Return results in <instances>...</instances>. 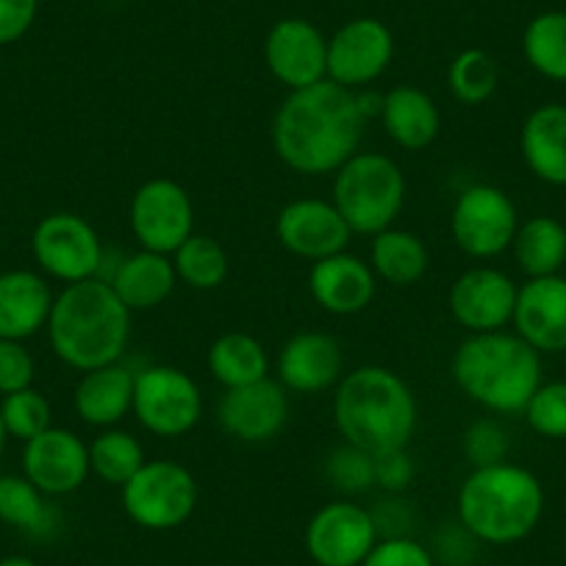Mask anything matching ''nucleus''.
Listing matches in <instances>:
<instances>
[{"label": "nucleus", "mask_w": 566, "mask_h": 566, "mask_svg": "<svg viewBox=\"0 0 566 566\" xmlns=\"http://www.w3.org/2000/svg\"><path fill=\"white\" fill-rule=\"evenodd\" d=\"M516 206L503 189L475 184L464 189L453 206L450 231L455 244L472 259H494L514 244Z\"/></svg>", "instance_id": "nucleus-9"}, {"label": "nucleus", "mask_w": 566, "mask_h": 566, "mask_svg": "<svg viewBox=\"0 0 566 566\" xmlns=\"http://www.w3.org/2000/svg\"><path fill=\"white\" fill-rule=\"evenodd\" d=\"M361 566H433V555L413 538L395 536L375 544Z\"/></svg>", "instance_id": "nucleus-40"}, {"label": "nucleus", "mask_w": 566, "mask_h": 566, "mask_svg": "<svg viewBox=\"0 0 566 566\" xmlns=\"http://www.w3.org/2000/svg\"><path fill=\"white\" fill-rule=\"evenodd\" d=\"M358 108H361L364 119L369 117H380V108H384V97L378 95H356Z\"/></svg>", "instance_id": "nucleus-43"}, {"label": "nucleus", "mask_w": 566, "mask_h": 566, "mask_svg": "<svg viewBox=\"0 0 566 566\" xmlns=\"http://www.w3.org/2000/svg\"><path fill=\"white\" fill-rule=\"evenodd\" d=\"M128 220L142 250L170 255L195 233V206L181 184L154 178L136 189Z\"/></svg>", "instance_id": "nucleus-11"}, {"label": "nucleus", "mask_w": 566, "mask_h": 566, "mask_svg": "<svg viewBox=\"0 0 566 566\" xmlns=\"http://www.w3.org/2000/svg\"><path fill=\"white\" fill-rule=\"evenodd\" d=\"M516 295L520 290L505 272L494 266H475L455 277L450 290V312L470 334H492L514 319Z\"/></svg>", "instance_id": "nucleus-15"}, {"label": "nucleus", "mask_w": 566, "mask_h": 566, "mask_svg": "<svg viewBox=\"0 0 566 566\" xmlns=\"http://www.w3.org/2000/svg\"><path fill=\"white\" fill-rule=\"evenodd\" d=\"M522 51L538 75L566 84V12L533 18L522 36Z\"/></svg>", "instance_id": "nucleus-31"}, {"label": "nucleus", "mask_w": 566, "mask_h": 566, "mask_svg": "<svg viewBox=\"0 0 566 566\" xmlns=\"http://www.w3.org/2000/svg\"><path fill=\"white\" fill-rule=\"evenodd\" d=\"M544 511V489L525 467H478L461 483L459 516L472 538L486 544H514L536 531Z\"/></svg>", "instance_id": "nucleus-5"}, {"label": "nucleus", "mask_w": 566, "mask_h": 566, "mask_svg": "<svg viewBox=\"0 0 566 566\" xmlns=\"http://www.w3.org/2000/svg\"><path fill=\"white\" fill-rule=\"evenodd\" d=\"M90 448L64 428H48L29 439L23 450V475L48 497L78 492L90 478Z\"/></svg>", "instance_id": "nucleus-16"}, {"label": "nucleus", "mask_w": 566, "mask_h": 566, "mask_svg": "<svg viewBox=\"0 0 566 566\" xmlns=\"http://www.w3.org/2000/svg\"><path fill=\"white\" fill-rule=\"evenodd\" d=\"M345 373V353L334 336L323 331H303L281 347L277 378L283 389L317 395L331 389Z\"/></svg>", "instance_id": "nucleus-20"}, {"label": "nucleus", "mask_w": 566, "mask_h": 566, "mask_svg": "<svg viewBox=\"0 0 566 566\" xmlns=\"http://www.w3.org/2000/svg\"><path fill=\"white\" fill-rule=\"evenodd\" d=\"M0 522L34 538H48L59 527V511L25 475H0Z\"/></svg>", "instance_id": "nucleus-27"}, {"label": "nucleus", "mask_w": 566, "mask_h": 566, "mask_svg": "<svg viewBox=\"0 0 566 566\" xmlns=\"http://www.w3.org/2000/svg\"><path fill=\"white\" fill-rule=\"evenodd\" d=\"M514 253L527 277L558 275L566 264V228L553 217H533L516 228Z\"/></svg>", "instance_id": "nucleus-29"}, {"label": "nucleus", "mask_w": 566, "mask_h": 566, "mask_svg": "<svg viewBox=\"0 0 566 566\" xmlns=\"http://www.w3.org/2000/svg\"><path fill=\"white\" fill-rule=\"evenodd\" d=\"M453 378L489 411L520 413L542 386V358L520 334H472L455 350Z\"/></svg>", "instance_id": "nucleus-4"}, {"label": "nucleus", "mask_w": 566, "mask_h": 566, "mask_svg": "<svg viewBox=\"0 0 566 566\" xmlns=\"http://www.w3.org/2000/svg\"><path fill=\"white\" fill-rule=\"evenodd\" d=\"M511 323L538 353L566 350V277H531L516 295Z\"/></svg>", "instance_id": "nucleus-19"}, {"label": "nucleus", "mask_w": 566, "mask_h": 566, "mask_svg": "<svg viewBox=\"0 0 566 566\" xmlns=\"http://www.w3.org/2000/svg\"><path fill=\"white\" fill-rule=\"evenodd\" d=\"M509 433L494 419H478L475 424H470V431L464 437V453L475 470L478 467L503 464L505 455H509Z\"/></svg>", "instance_id": "nucleus-38"}, {"label": "nucleus", "mask_w": 566, "mask_h": 566, "mask_svg": "<svg viewBox=\"0 0 566 566\" xmlns=\"http://www.w3.org/2000/svg\"><path fill=\"white\" fill-rule=\"evenodd\" d=\"M31 250H34L36 264L48 275L64 283H78L97 277V272L103 266V255H106L95 228L84 217L70 214V211L48 214L34 228Z\"/></svg>", "instance_id": "nucleus-10"}, {"label": "nucleus", "mask_w": 566, "mask_h": 566, "mask_svg": "<svg viewBox=\"0 0 566 566\" xmlns=\"http://www.w3.org/2000/svg\"><path fill=\"white\" fill-rule=\"evenodd\" d=\"M264 59L270 73L292 92L328 78V40L303 18H286L272 25L264 40Z\"/></svg>", "instance_id": "nucleus-14"}, {"label": "nucleus", "mask_w": 566, "mask_h": 566, "mask_svg": "<svg viewBox=\"0 0 566 566\" xmlns=\"http://www.w3.org/2000/svg\"><path fill=\"white\" fill-rule=\"evenodd\" d=\"M448 81L455 101L464 106H481L494 95L500 84L497 62L481 48H470L453 59Z\"/></svg>", "instance_id": "nucleus-34"}, {"label": "nucleus", "mask_w": 566, "mask_h": 566, "mask_svg": "<svg viewBox=\"0 0 566 566\" xmlns=\"http://www.w3.org/2000/svg\"><path fill=\"white\" fill-rule=\"evenodd\" d=\"M527 424L544 439H566V380L542 384L525 408Z\"/></svg>", "instance_id": "nucleus-36"}, {"label": "nucleus", "mask_w": 566, "mask_h": 566, "mask_svg": "<svg viewBox=\"0 0 566 566\" xmlns=\"http://www.w3.org/2000/svg\"><path fill=\"white\" fill-rule=\"evenodd\" d=\"M53 292L42 275L12 270L0 275V339L23 342L51 319Z\"/></svg>", "instance_id": "nucleus-22"}, {"label": "nucleus", "mask_w": 566, "mask_h": 566, "mask_svg": "<svg viewBox=\"0 0 566 566\" xmlns=\"http://www.w3.org/2000/svg\"><path fill=\"white\" fill-rule=\"evenodd\" d=\"M375 544L373 511L347 500L319 509L306 527V549L319 566H361Z\"/></svg>", "instance_id": "nucleus-12"}, {"label": "nucleus", "mask_w": 566, "mask_h": 566, "mask_svg": "<svg viewBox=\"0 0 566 566\" xmlns=\"http://www.w3.org/2000/svg\"><path fill=\"white\" fill-rule=\"evenodd\" d=\"M334 417L347 444L375 455L408 448L417 431V400L391 369L358 367L336 389Z\"/></svg>", "instance_id": "nucleus-3"}, {"label": "nucleus", "mask_w": 566, "mask_h": 566, "mask_svg": "<svg viewBox=\"0 0 566 566\" xmlns=\"http://www.w3.org/2000/svg\"><path fill=\"white\" fill-rule=\"evenodd\" d=\"M395 59V36L375 18H356L328 40V78L345 90L373 84Z\"/></svg>", "instance_id": "nucleus-13"}, {"label": "nucleus", "mask_w": 566, "mask_h": 566, "mask_svg": "<svg viewBox=\"0 0 566 566\" xmlns=\"http://www.w3.org/2000/svg\"><path fill=\"white\" fill-rule=\"evenodd\" d=\"M203 397L184 369L154 364L136 373L134 413L142 428L156 437L176 439L198 424Z\"/></svg>", "instance_id": "nucleus-8"}, {"label": "nucleus", "mask_w": 566, "mask_h": 566, "mask_svg": "<svg viewBox=\"0 0 566 566\" xmlns=\"http://www.w3.org/2000/svg\"><path fill=\"white\" fill-rule=\"evenodd\" d=\"M364 125L353 90L325 78L290 92L272 123V145L290 170L328 176L358 154Z\"/></svg>", "instance_id": "nucleus-1"}, {"label": "nucleus", "mask_w": 566, "mask_h": 566, "mask_svg": "<svg viewBox=\"0 0 566 566\" xmlns=\"http://www.w3.org/2000/svg\"><path fill=\"white\" fill-rule=\"evenodd\" d=\"M48 336L53 353L81 373L117 364L130 339V308L103 277L67 283L53 301Z\"/></svg>", "instance_id": "nucleus-2"}, {"label": "nucleus", "mask_w": 566, "mask_h": 566, "mask_svg": "<svg viewBox=\"0 0 566 566\" xmlns=\"http://www.w3.org/2000/svg\"><path fill=\"white\" fill-rule=\"evenodd\" d=\"M125 514L148 531H172L195 514L198 483L187 467L176 461H145L123 486Z\"/></svg>", "instance_id": "nucleus-7"}, {"label": "nucleus", "mask_w": 566, "mask_h": 566, "mask_svg": "<svg viewBox=\"0 0 566 566\" xmlns=\"http://www.w3.org/2000/svg\"><path fill=\"white\" fill-rule=\"evenodd\" d=\"M34 380V358L23 342L0 339V395L29 389Z\"/></svg>", "instance_id": "nucleus-39"}, {"label": "nucleus", "mask_w": 566, "mask_h": 566, "mask_svg": "<svg viewBox=\"0 0 566 566\" xmlns=\"http://www.w3.org/2000/svg\"><path fill=\"white\" fill-rule=\"evenodd\" d=\"M275 233L277 242L292 255H301L306 261H323L328 255L345 253L353 231L334 203L306 198L283 206L275 222Z\"/></svg>", "instance_id": "nucleus-18"}, {"label": "nucleus", "mask_w": 566, "mask_h": 566, "mask_svg": "<svg viewBox=\"0 0 566 566\" xmlns=\"http://www.w3.org/2000/svg\"><path fill=\"white\" fill-rule=\"evenodd\" d=\"M222 431L248 444L275 439L290 417V400L281 380H255V384L226 389L217 406Z\"/></svg>", "instance_id": "nucleus-17"}, {"label": "nucleus", "mask_w": 566, "mask_h": 566, "mask_svg": "<svg viewBox=\"0 0 566 566\" xmlns=\"http://www.w3.org/2000/svg\"><path fill=\"white\" fill-rule=\"evenodd\" d=\"M520 148L538 181L566 187V106L547 103L533 108L522 125Z\"/></svg>", "instance_id": "nucleus-24"}, {"label": "nucleus", "mask_w": 566, "mask_h": 566, "mask_svg": "<svg viewBox=\"0 0 566 566\" xmlns=\"http://www.w3.org/2000/svg\"><path fill=\"white\" fill-rule=\"evenodd\" d=\"M373 459H375V483H378L380 489L397 494L402 492V489L411 486L417 467H413L411 455H408L406 448L384 450V453H375Z\"/></svg>", "instance_id": "nucleus-41"}, {"label": "nucleus", "mask_w": 566, "mask_h": 566, "mask_svg": "<svg viewBox=\"0 0 566 566\" xmlns=\"http://www.w3.org/2000/svg\"><path fill=\"white\" fill-rule=\"evenodd\" d=\"M40 0H0V45L23 40L34 25Z\"/></svg>", "instance_id": "nucleus-42"}, {"label": "nucleus", "mask_w": 566, "mask_h": 566, "mask_svg": "<svg viewBox=\"0 0 566 566\" xmlns=\"http://www.w3.org/2000/svg\"><path fill=\"white\" fill-rule=\"evenodd\" d=\"M406 203V178L384 154H356L336 170L334 206L353 233L391 228Z\"/></svg>", "instance_id": "nucleus-6"}, {"label": "nucleus", "mask_w": 566, "mask_h": 566, "mask_svg": "<svg viewBox=\"0 0 566 566\" xmlns=\"http://www.w3.org/2000/svg\"><path fill=\"white\" fill-rule=\"evenodd\" d=\"M178 281L189 283L192 290H217L228 277V255L217 239L203 237V233H192L181 248L176 250Z\"/></svg>", "instance_id": "nucleus-33"}, {"label": "nucleus", "mask_w": 566, "mask_h": 566, "mask_svg": "<svg viewBox=\"0 0 566 566\" xmlns=\"http://www.w3.org/2000/svg\"><path fill=\"white\" fill-rule=\"evenodd\" d=\"M106 283H112V290L130 312H148V308L161 306L172 295L178 272L170 255L139 250V253L119 259Z\"/></svg>", "instance_id": "nucleus-23"}, {"label": "nucleus", "mask_w": 566, "mask_h": 566, "mask_svg": "<svg viewBox=\"0 0 566 566\" xmlns=\"http://www.w3.org/2000/svg\"><path fill=\"white\" fill-rule=\"evenodd\" d=\"M0 417H3V424H7V433L14 439H29L40 437L51 428V402L45 400V395H40L36 389H20L14 395H3V402H0Z\"/></svg>", "instance_id": "nucleus-35"}, {"label": "nucleus", "mask_w": 566, "mask_h": 566, "mask_svg": "<svg viewBox=\"0 0 566 566\" xmlns=\"http://www.w3.org/2000/svg\"><path fill=\"white\" fill-rule=\"evenodd\" d=\"M7 439H9L7 424H3V417H0V455H3V450H7Z\"/></svg>", "instance_id": "nucleus-45"}, {"label": "nucleus", "mask_w": 566, "mask_h": 566, "mask_svg": "<svg viewBox=\"0 0 566 566\" xmlns=\"http://www.w3.org/2000/svg\"><path fill=\"white\" fill-rule=\"evenodd\" d=\"M380 119L389 139H395L406 150L431 148L442 128L439 106L428 92L417 86H395L386 92Z\"/></svg>", "instance_id": "nucleus-26"}, {"label": "nucleus", "mask_w": 566, "mask_h": 566, "mask_svg": "<svg viewBox=\"0 0 566 566\" xmlns=\"http://www.w3.org/2000/svg\"><path fill=\"white\" fill-rule=\"evenodd\" d=\"M325 475L342 492H367L369 486H375V459L367 450L345 442L331 453L328 464H325Z\"/></svg>", "instance_id": "nucleus-37"}, {"label": "nucleus", "mask_w": 566, "mask_h": 566, "mask_svg": "<svg viewBox=\"0 0 566 566\" xmlns=\"http://www.w3.org/2000/svg\"><path fill=\"white\" fill-rule=\"evenodd\" d=\"M0 566H40V564L31 558H25V555H9V558L0 560Z\"/></svg>", "instance_id": "nucleus-44"}, {"label": "nucleus", "mask_w": 566, "mask_h": 566, "mask_svg": "<svg viewBox=\"0 0 566 566\" xmlns=\"http://www.w3.org/2000/svg\"><path fill=\"white\" fill-rule=\"evenodd\" d=\"M428 248L411 231L386 228L373 239V272L391 286H411L428 270Z\"/></svg>", "instance_id": "nucleus-28"}, {"label": "nucleus", "mask_w": 566, "mask_h": 566, "mask_svg": "<svg viewBox=\"0 0 566 566\" xmlns=\"http://www.w3.org/2000/svg\"><path fill=\"white\" fill-rule=\"evenodd\" d=\"M375 272L367 261L350 253H336L323 261H314L308 275L312 297L331 314H358L375 297Z\"/></svg>", "instance_id": "nucleus-21"}, {"label": "nucleus", "mask_w": 566, "mask_h": 566, "mask_svg": "<svg viewBox=\"0 0 566 566\" xmlns=\"http://www.w3.org/2000/svg\"><path fill=\"white\" fill-rule=\"evenodd\" d=\"M136 373L125 364H106L84 373L75 386V411L86 424L114 428L134 411Z\"/></svg>", "instance_id": "nucleus-25"}, {"label": "nucleus", "mask_w": 566, "mask_h": 566, "mask_svg": "<svg viewBox=\"0 0 566 566\" xmlns=\"http://www.w3.org/2000/svg\"><path fill=\"white\" fill-rule=\"evenodd\" d=\"M266 369H270V358L261 342L250 334L220 336L209 350V373L226 389L264 380Z\"/></svg>", "instance_id": "nucleus-30"}, {"label": "nucleus", "mask_w": 566, "mask_h": 566, "mask_svg": "<svg viewBox=\"0 0 566 566\" xmlns=\"http://www.w3.org/2000/svg\"><path fill=\"white\" fill-rule=\"evenodd\" d=\"M90 467L101 481L114 483V486H125L145 467V450H142V444L128 431L106 428L90 444Z\"/></svg>", "instance_id": "nucleus-32"}]
</instances>
